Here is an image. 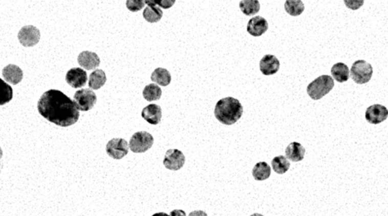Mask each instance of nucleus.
<instances>
[{
  "mask_svg": "<svg viewBox=\"0 0 388 216\" xmlns=\"http://www.w3.org/2000/svg\"><path fill=\"white\" fill-rule=\"evenodd\" d=\"M37 110L42 117L60 127L73 125L80 117L74 101L58 90L44 93L37 102Z\"/></svg>",
  "mask_w": 388,
  "mask_h": 216,
  "instance_id": "nucleus-1",
  "label": "nucleus"
},
{
  "mask_svg": "<svg viewBox=\"0 0 388 216\" xmlns=\"http://www.w3.org/2000/svg\"><path fill=\"white\" fill-rule=\"evenodd\" d=\"M244 108L238 99L228 97L220 99L214 107L216 119L225 125L235 124L242 117Z\"/></svg>",
  "mask_w": 388,
  "mask_h": 216,
  "instance_id": "nucleus-2",
  "label": "nucleus"
},
{
  "mask_svg": "<svg viewBox=\"0 0 388 216\" xmlns=\"http://www.w3.org/2000/svg\"><path fill=\"white\" fill-rule=\"evenodd\" d=\"M334 86V79L329 75H321L308 85L307 94L314 100H318L330 93Z\"/></svg>",
  "mask_w": 388,
  "mask_h": 216,
  "instance_id": "nucleus-3",
  "label": "nucleus"
},
{
  "mask_svg": "<svg viewBox=\"0 0 388 216\" xmlns=\"http://www.w3.org/2000/svg\"><path fill=\"white\" fill-rule=\"evenodd\" d=\"M373 75L372 64L365 60H357L353 63L350 69V76L358 84L368 83Z\"/></svg>",
  "mask_w": 388,
  "mask_h": 216,
  "instance_id": "nucleus-4",
  "label": "nucleus"
},
{
  "mask_svg": "<svg viewBox=\"0 0 388 216\" xmlns=\"http://www.w3.org/2000/svg\"><path fill=\"white\" fill-rule=\"evenodd\" d=\"M154 143L152 135L146 132H138L131 138L129 147L135 154H143L150 149Z\"/></svg>",
  "mask_w": 388,
  "mask_h": 216,
  "instance_id": "nucleus-5",
  "label": "nucleus"
},
{
  "mask_svg": "<svg viewBox=\"0 0 388 216\" xmlns=\"http://www.w3.org/2000/svg\"><path fill=\"white\" fill-rule=\"evenodd\" d=\"M97 97L95 93L90 89H81L74 95V102L78 111L87 112L92 110L97 103Z\"/></svg>",
  "mask_w": 388,
  "mask_h": 216,
  "instance_id": "nucleus-6",
  "label": "nucleus"
},
{
  "mask_svg": "<svg viewBox=\"0 0 388 216\" xmlns=\"http://www.w3.org/2000/svg\"><path fill=\"white\" fill-rule=\"evenodd\" d=\"M128 143L123 138H113L106 145V153L114 159H121L127 155Z\"/></svg>",
  "mask_w": 388,
  "mask_h": 216,
  "instance_id": "nucleus-7",
  "label": "nucleus"
},
{
  "mask_svg": "<svg viewBox=\"0 0 388 216\" xmlns=\"http://www.w3.org/2000/svg\"><path fill=\"white\" fill-rule=\"evenodd\" d=\"M18 40L24 47H31L37 45L40 39L38 28L33 25H27L20 30L18 34Z\"/></svg>",
  "mask_w": 388,
  "mask_h": 216,
  "instance_id": "nucleus-8",
  "label": "nucleus"
},
{
  "mask_svg": "<svg viewBox=\"0 0 388 216\" xmlns=\"http://www.w3.org/2000/svg\"><path fill=\"white\" fill-rule=\"evenodd\" d=\"M185 157L179 149H168L165 153L163 164L165 168L173 171H178L184 166Z\"/></svg>",
  "mask_w": 388,
  "mask_h": 216,
  "instance_id": "nucleus-9",
  "label": "nucleus"
},
{
  "mask_svg": "<svg viewBox=\"0 0 388 216\" xmlns=\"http://www.w3.org/2000/svg\"><path fill=\"white\" fill-rule=\"evenodd\" d=\"M387 109L380 104L371 105L365 111V119L372 124H378L383 122L387 119Z\"/></svg>",
  "mask_w": 388,
  "mask_h": 216,
  "instance_id": "nucleus-10",
  "label": "nucleus"
},
{
  "mask_svg": "<svg viewBox=\"0 0 388 216\" xmlns=\"http://www.w3.org/2000/svg\"><path fill=\"white\" fill-rule=\"evenodd\" d=\"M66 80L72 88L78 89L86 85L88 75L87 72L80 68H73L66 74Z\"/></svg>",
  "mask_w": 388,
  "mask_h": 216,
  "instance_id": "nucleus-11",
  "label": "nucleus"
},
{
  "mask_svg": "<svg viewBox=\"0 0 388 216\" xmlns=\"http://www.w3.org/2000/svg\"><path fill=\"white\" fill-rule=\"evenodd\" d=\"M269 29V24L266 18L255 16L249 20L247 24V32L253 37H260Z\"/></svg>",
  "mask_w": 388,
  "mask_h": 216,
  "instance_id": "nucleus-12",
  "label": "nucleus"
},
{
  "mask_svg": "<svg viewBox=\"0 0 388 216\" xmlns=\"http://www.w3.org/2000/svg\"><path fill=\"white\" fill-rule=\"evenodd\" d=\"M260 69L264 75H274L280 69V61L273 55H266L260 61Z\"/></svg>",
  "mask_w": 388,
  "mask_h": 216,
  "instance_id": "nucleus-13",
  "label": "nucleus"
},
{
  "mask_svg": "<svg viewBox=\"0 0 388 216\" xmlns=\"http://www.w3.org/2000/svg\"><path fill=\"white\" fill-rule=\"evenodd\" d=\"M78 64L86 70L97 69L100 64V59L97 53L94 52L83 51L79 54Z\"/></svg>",
  "mask_w": 388,
  "mask_h": 216,
  "instance_id": "nucleus-14",
  "label": "nucleus"
},
{
  "mask_svg": "<svg viewBox=\"0 0 388 216\" xmlns=\"http://www.w3.org/2000/svg\"><path fill=\"white\" fill-rule=\"evenodd\" d=\"M141 116L149 124L156 125L162 119V109L156 104H149L143 109Z\"/></svg>",
  "mask_w": 388,
  "mask_h": 216,
  "instance_id": "nucleus-15",
  "label": "nucleus"
},
{
  "mask_svg": "<svg viewBox=\"0 0 388 216\" xmlns=\"http://www.w3.org/2000/svg\"><path fill=\"white\" fill-rule=\"evenodd\" d=\"M23 72L18 66L15 64H8L3 69V76L8 83L12 85L19 83L23 79Z\"/></svg>",
  "mask_w": 388,
  "mask_h": 216,
  "instance_id": "nucleus-16",
  "label": "nucleus"
},
{
  "mask_svg": "<svg viewBox=\"0 0 388 216\" xmlns=\"http://www.w3.org/2000/svg\"><path fill=\"white\" fill-rule=\"evenodd\" d=\"M305 154V148L298 142H292L288 145V147L286 148V150H285L287 159L294 162L302 161Z\"/></svg>",
  "mask_w": 388,
  "mask_h": 216,
  "instance_id": "nucleus-17",
  "label": "nucleus"
},
{
  "mask_svg": "<svg viewBox=\"0 0 388 216\" xmlns=\"http://www.w3.org/2000/svg\"><path fill=\"white\" fill-rule=\"evenodd\" d=\"M331 75L339 83L348 81L350 78L349 68L343 62L334 64L331 68Z\"/></svg>",
  "mask_w": 388,
  "mask_h": 216,
  "instance_id": "nucleus-18",
  "label": "nucleus"
},
{
  "mask_svg": "<svg viewBox=\"0 0 388 216\" xmlns=\"http://www.w3.org/2000/svg\"><path fill=\"white\" fill-rule=\"evenodd\" d=\"M145 3L148 5L147 7L143 10V16L146 21L149 23H156L162 18L163 12L159 6L149 3L148 1H145Z\"/></svg>",
  "mask_w": 388,
  "mask_h": 216,
  "instance_id": "nucleus-19",
  "label": "nucleus"
},
{
  "mask_svg": "<svg viewBox=\"0 0 388 216\" xmlns=\"http://www.w3.org/2000/svg\"><path fill=\"white\" fill-rule=\"evenodd\" d=\"M272 168L266 162H258L252 168V174L256 181H265L271 176Z\"/></svg>",
  "mask_w": 388,
  "mask_h": 216,
  "instance_id": "nucleus-20",
  "label": "nucleus"
},
{
  "mask_svg": "<svg viewBox=\"0 0 388 216\" xmlns=\"http://www.w3.org/2000/svg\"><path fill=\"white\" fill-rule=\"evenodd\" d=\"M151 80L160 86L166 87L171 83V74L167 69H163V68H158L153 72L152 75H151Z\"/></svg>",
  "mask_w": 388,
  "mask_h": 216,
  "instance_id": "nucleus-21",
  "label": "nucleus"
},
{
  "mask_svg": "<svg viewBox=\"0 0 388 216\" xmlns=\"http://www.w3.org/2000/svg\"><path fill=\"white\" fill-rule=\"evenodd\" d=\"M105 82H106V76H105V72L102 69H97L90 75L88 85L91 89L99 90L104 86Z\"/></svg>",
  "mask_w": 388,
  "mask_h": 216,
  "instance_id": "nucleus-22",
  "label": "nucleus"
},
{
  "mask_svg": "<svg viewBox=\"0 0 388 216\" xmlns=\"http://www.w3.org/2000/svg\"><path fill=\"white\" fill-rule=\"evenodd\" d=\"M240 9L247 16L255 15L260 12V2L257 0H243L240 2Z\"/></svg>",
  "mask_w": 388,
  "mask_h": 216,
  "instance_id": "nucleus-23",
  "label": "nucleus"
},
{
  "mask_svg": "<svg viewBox=\"0 0 388 216\" xmlns=\"http://www.w3.org/2000/svg\"><path fill=\"white\" fill-rule=\"evenodd\" d=\"M273 170L277 174L283 175L289 170L291 163L288 159L284 156L274 157L272 161Z\"/></svg>",
  "mask_w": 388,
  "mask_h": 216,
  "instance_id": "nucleus-24",
  "label": "nucleus"
},
{
  "mask_svg": "<svg viewBox=\"0 0 388 216\" xmlns=\"http://www.w3.org/2000/svg\"><path fill=\"white\" fill-rule=\"evenodd\" d=\"M285 9L291 16H299L304 12L305 6L300 0H288L285 2Z\"/></svg>",
  "mask_w": 388,
  "mask_h": 216,
  "instance_id": "nucleus-25",
  "label": "nucleus"
},
{
  "mask_svg": "<svg viewBox=\"0 0 388 216\" xmlns=\"http://www.w3.org/2000/svg\"><path fill=\"white\" fill-rule=\"evenodd\" d=\"M162 90L155 83L146 85L143 91V98L149 102L159 100L162 96Z\"/></svg>",
  "mask_w": 388,
  "mask_h": 216,
  "instance_id": "nucleus-26",
  "label": "nucleus"
},
{
  "mask_svg": "<svg viewBox=\"0 0 388 216\" xmlns=\"http://www.w3.org/2000/svg\"><path fill=\"white\" fill-rule=\"evenodd\" d=\"M13 97V90L10 85L0 78V105L10 102Z\"/></svg>",
  "mask_w": 388,
  "mask_h": 216,
  "instance_id": "nucleus-27",
  "label": "nucleus"
},
{
  "mask_svg": "<svg viewBox=\"0 0 388 216\" xmlns=\"http://www.w3.org/2000/svg\"><path fill=\"white\" fill-rule=\"evenodd\" d=\"M145 1H142V0H128L126 2V6H127V9L131 11V12H138V11L141 10L143 7H144Z\"/></svg>",
  "mask_w": 388,
  "mask_h": 216,
  "instance_id": "nucleus-28",
  "label": "nucleus"
},
{
  "mask_svg": "<svg viewBox=\"0 0 388 216\" xmlns=\"http://www.w3.org/2000/svg\"><path fill=\"white\" fill-rule=\"evenodd\" d=\"M149 3H152V4L154 5H158L159 6H161V7L164 8V9H168V8L171 7V6H173V5L175 4V0H171V1H167V0H156V1H154V0H149Z\"/></svg>",
  "mask_w": 388,
  "mask_h": 216,
  "instance_id": "nucleus-29",
  "label": "nucleus"
},
{
  "mask_svg": "<svg viewBox=\"0 0 388 216\" xmlns=\"http://www.w3.org/2000/svg\"><path fill=\"white\" fill-rule=\"evenodd\" d=\"M170 216H187L186 212L181 209H175L170 212Z\"/></svg>",
  "mask_w": 388,
  "mask_h": 216,
  "instance_id": "nucleus-30",
  "label": "nucleus"
},
{
  "mask_svg": "<svg viewBox=\"0 0 388 216\" xmlns=\"http://www.w3.org/2000/svg\"><path fill=\"white\" fill-rule=\"evenodd\" d=\"M188 216H208V215L204 211L196 210L190 212Z\"/></svg>",
  "mask_w": 388,
  "mask_h": 216,
  "instance_id": "nucleus-31",
  "label": "nucleus"
},
{
  "mask_svg": "<svg viewBox=\"0 0 388 216\" xmlns=\"http://www.w3.org/2000/svg\"><path fill=\"white\" fill-rule=\"evenodd\" d=\"M152 216H170L169 215H168L167 213H165V212H158V213H155L154 215H153Z\"/></svg>",
  "mask_w": 388,
  "mask_h": 216,
  "instance_id": "nucleus-32",
  "label": "nucleus"
},
{
  "mask_svg": "<svg viewBox=\"0 0 388 216\" xmlns=\"http://www.w3.org/2000/svg\"><path fill=\"white\" fill-rule=\"evenodd\" d=\"M250 216H264V215H262V214H260V213H254V214H252V215Z\"/></svg>",
  "mask_w": 388,
  "mask_h": 216,
  "instance_id": "nucleus-33",
  "label": "nucleus"
},
{
  "mask_svg": "<svg viewBox=\"0 0 388 216\" xmlns=\"http://www.w3.org/2000/svg\"><path fill=\"white\" fill-rule=\"evenodd\" d=\"M3 157V150H2L1 147H0V159Z\"/></svg>",
  "mask_w": 388,
  "mask_h": 216,
  "instance_id": "nucleus-34",
  "label": "nucleus"
}]
</instances>
